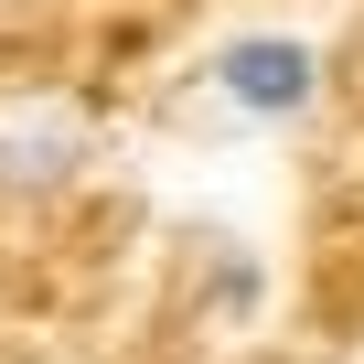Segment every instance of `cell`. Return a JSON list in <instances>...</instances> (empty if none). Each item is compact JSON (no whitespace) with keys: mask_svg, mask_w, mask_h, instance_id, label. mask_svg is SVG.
I'll use <instances>...</instances> for the list:
<instances>
[{"mask_svg":"<svg viewBox=\"0 0 364 364\" xmlns=\"http://www.w3.org/2000/svg\"><path fill=\"white\" fill-rule=\"evenodd\" d=\"M311 43L300 33H247V43H225L215 54V97L236 107V118H289V107H311Z\"/></svg>","mask_w":364,"mask_h":364,"instance_id":"obj_1","label":"cell"},{"mask_svg":"<svg viewBox=\"0 0 364 364\" xmlns=\"http://www.w3.org/2000/svg\"><path fill=\"white\" fill-rule=\"evenodd\" d=\"M65 161H75V118H65V107L0 118V182H54Z\"/></svg>","mask_w":364,"mask_h":364,"instance_id":"obj_2","label":"cell"}]
</instances>
